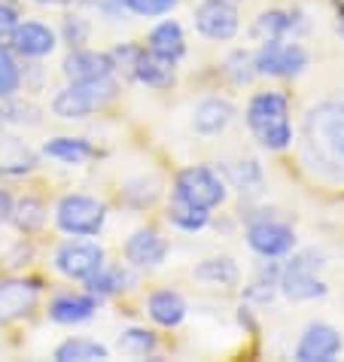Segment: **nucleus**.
I'll list each match as a JSON object with an SVG mask.
<instances>
[{"instance_id": "obj_19", "label": "nucleus", "mask_w": 344, "mask_h": 362, "mask_svg": "<svg viewBox=\"0 0 344 362\" xmlns=\"http://www.w3.org/2000/svg\"><path fill=\"white\" fill-rule=\"evenodd\" d=\"M149 52H156L165 62H180L186 55V37L177 22H161L149 31Z\"/></svg>"}, {"instance_id": "obj_8", "label": "nucleus", "mask_w": 344, "mask_h": 362, "mask_svg": "<svg viewBox=\"0 0 344 362\" xmlns=\"http://www.w3.org/2000/svg\"><path fill=\"white\" fill-rule=\"evenodd\" d=\"M195 28L207 40H231L241 28L238 6L231 0H201L195 9Z\"/></svg>"}, {"instance_id": "obj_32", "label": "nucleus", "mask_w": 344, "mask_h": 362, "mask_svg": "<svg viewBox=\"0 0 344 362\" xmlns=\"http://www.w3.org/2000/svg\"><path fill=\"white\" fill-rule=\"evenodd\" d=\"M292 28V18L287 16V13H265V16H259V22H256V37H265V40H277V37H283Z\"/></svg>"}, {"instance_id": "obj_24", "label": "nucleus", "mask_w": 344, "mask_h": 362, "mask_svg": "<svg viewBox=\"0 0 344 362\" xmlns=\"http://www.w3.org/2000/svg\"><path fill=\"white\" fill-rule=\"evenodd\" d=\"M229 180L235 183L241 195H259L265 189V177H262V168L256 158H244V162L229 165Z\"/></svg>"}, {"instance_id": "obj_33", "label": "nucleus", "mask_w": 344, "mask_h": 362, "mask_svg": "<svg viewBox=\"0 0 344 362\" xmlns=\"http://www.w3.org/2000/svg\"><path fill=\"white\" fill-rule=\"evenodd\" d=\"M177 6V0H128V9L134 16H165Z\"/></svg>"}, {"instance_id": "obj_6", "label": "nucleus", "mask_w": 344, "mask_h": 362, "mask_svg": "<svg viewBox=\"0 0 344 362\" xmlns=\"http://www.w3.org/2000/svg\"><path fill=\"white\" fill-rule=\"evenodd\" d=\"M174 198L186 201V204H192V207L214 210L226 201V186H222V180L210 168L195 165V168H186V170L177 174Z\"/></svg>"}, {"instance_id": "obj_7", "label": "nucleus", "mask_w": 344, "mask_h": 362, "mask_svg": "<svg viewBox=\"0 0 344 362\" xmlns=\"http://www.w3.org/2000/svg\"><path fill=\"white\" fill-rule=\"evenodd\" d=\"M308 67V52L299 43H283V40H265L262 49L253 55V70L265 76H299Z\"/></svg>"}, {"instance_id": "obj_18", "label": "nucleus", "mask_w": 344, "mask_h": 362, "mask_svg": "<svg viewBox=\"0 0 344 362\" xmlns=\"http://www.w3.org/2000/svg\"><path fill=\"white\" fill-rule=\"evenodd\" d=\"M235 119V107L229 104V100H222V98H207V100H201V104L195 107V132L198 134H219V132H226L229 122Z\"/></svg>"}, {"instance_id": "obj_3", "label": "nucleus", "mask_w": 344, "mask_h": 362, "mask_svg": "<svg viewBox=\"0 0 344 362\" xmlns=\"http://www.w3.org/2000/svg\"><path fill=\"white\" fill-rule=\"evenodd\" d=\"M119 92L113 74L92 79V83H70L64 92H58L52 100V113L62 119H86L92 110L104 107L107 100H113Z\"/></svg>"}, {"instance_id": "obj_17", "label": "nucleus", "mask_w": 344, "mask_h": 362, "mask_svg": "<svg viewBox=\"0 0 344 362\" xmlns=\"http://www.w3.org/2000/svg\"><path fill=\"white\" fill-rule=\"evenodd\" d=\"M37 168V153L18 137H0V174L22 177Z\"/></svg>"}, {"instance_id": "obj_1", "label": "nucleus", "mask_w": 344, "mask_h": 362, "mask_svg": "<svg viewBox=\"0 0 344 362\" xmlns=\"http://www.w3.org/2000/svg\"><path fill=\"white\" fill-rule=\"evenodd\" d=\"M305 158L326 180H344V100H326L305 116Z\"/></svg>"}, {"instance_id": "obj_39", "label": "nucleus", "mask_w": 344, "mask_h": 362, "mask_svg": "<svg viewBox=\"0 0 344 362\" xmlns=\"http://www.w3.org/2000/svg\"><path fill=\"white\" fill-rule=\"evenodd\" d=\"M338 34H341V37H344V25H341V28H338Z\"/></svg>"}, {"instance_id": "obj_16", "label": "nucleus", "mask_w": 344, "mask_h": 362, "mask_svg": "<svg viewBox=\"0 0 344 362\" xmlns=\"http://www.w3.org/2000/svg\"><path fill=\"white\" fill-rule=\"evenodd\" d=\"M131 76L140 79L144 86L168 88L174 83V62H165V58H159L156 52H149V49H140L134 58V67H131Z\"/></svg>"}, {"instance_id": "obj_21", "label": "nucleus", "mask_w": 344, "mask_h": 362, "mask_svg": "<svg viewBox=\"0 0 344 362\" xmlns=\"http://www.w3.org/2000/svg\"><path fill=\"white\" fill-rule=\"evenodd\" d=\"M149 317L156 320L159 326H180L186 317V301L180 293H174V289H159V293L149 296Z\"/></svg>"}, {"instance_id": "obj_13", "label": "nucleus", "mask_w": 344, "mask_h": 362, "mask_svg": "<svg viewBox=\"0 0 344 362\" xmlns=\"http://www.w3.org/2000/svg\"><path fill=\"white\" fill-rule=\"evenodd\" d=\"M64 76L70 83H92V79L101 76H110L116 70L113 58L107 52H88V49H74L67 58H64Z\"/></svg>"}, {"instance_id": "obj_12", "label": "nucleus", "mask_w": 344, "mask_h": 362, "mask_svg": "<svg viewBox=\"0 0 344 362\" xmlns=\"http://www.w3.org/2000/svg\"><path fill=\"white\" fill-rule=\"evenodd\" d=\"M40 298V286L34 280H4L0 284V323H13V320L31 314Z\"/></svg>"}, {"instance_id": "obj_30", "label": "nucleus", "mask_w": 344, "mask_h": 362, "mask_svg": "<svg viewBox=\"0 0 344 362\" xmlns=\"http://www.w3.org/2000/svg\"><path fill=\"white\" fill-rule=\"evenodd\" d=\"M18 86H22V70H18L13 52L0 46V98L16 95Z\"/></svg>"}, {"instance_id": "obj_23", "label": "nucleus", "mask_w": 344, "mask_h": 362, "mask_svg": "<svg viewBox=\"0 0 344 362\" xmlns=\"http://www.w3.org/2000/svg\"><path fill=\"white\" fill-rule=\"evenodd\" d=\"M107 356H110V350L92 338H70L64 344H58L55 350L58 362H92V359H107Z\"/></svg>"}, {"instance_id": "obj_31", "label": "nucleus", "mask_w": 344, "mask_h": 362, "mask_svg": "<svg viewBox=\"0 0 344 362\" xmlns=\"http://www.w3.org/2000/svg\"><path fill=\"white\" fill-rule=\"evenodd\" d=\"M277 277H280V271H277V265H268L262 274L253 280V284L247 286V298L250 301H259V305H268L271 298H275V286H277Z\"/></svg>"}, {"instance_id": "obj_27", "label": "nucleus", "mask_w": 344, "mask_h": 362, "mask_svg": "<svg viewBox=\"0 0 344 362\" xmlns=\"http://www.w3.org/2000/svg\"><path fill=\"white\" fill-rule=\"evenodd\" d=\"M122 284H125V274L119 268H98L95 274L86 280L88 296H95V298H107V296L119 293V289H125Z\"/></svg>"}, {"instance_id": "obj_15", "label": "nucleus", "mask_w": 344, "mask_h": 362, "mask_svg": "<svg viewBox=\"0 0 344 362\" xmlns=\"http://www.w3.org/2000/svg\"><path fill=\"white\" fill-rule=\"evenodd\" d=\"M13 49L25 58H43L55 49V31L43 22H25L16 25L13 31Z\"/></svg>"}, {"instance_id": "obj_5", "label": "nucleus", "mask_w": 344, "mask_h": 362, "mask_svg": "<svg viewBox=\"0 0 344 362\" xmlns=\"http://www.w3.org/2000/svg\"><path fill=\"white\" fill-rule=\"evenodd\" d=\"M107 219V207L104 201L88 198V195H64L55 207V223L67 235L76 238H92L104 228Z\"/></svg>"}, {"instance_id": "obj_29", "label": "nucleus", "mask_w": 344, "mask_h": 362, "mask_svg": "<svg viewBox=\"0 0 344 362\" xmlns=\"http://www.w3.org/2000/svg\"><path fill=\"white\" fill-rule=\"evenodd\" d=\"M119 350L131 354V356H147L156 350V335L147 329H128L119 335Z\"/></svg>"}, {"instance_id": "obj_35", "label": "nucleus", "mask_w": 344, "mask_h": 362, "mask_svg": "<svg viewBox=\"0 0 344 362\" xmlns=\"http://www.w3.org/2000/svg\"><path fill=\"white\" fill-rule=\"evenodd\" d=\"M16 25H18V13L9 4H0V40L4 37H13L16 31Z\"/></svg>"}, {"instance_id": "obj_36", "label": "nucleus", "mask_w": 344, "mask_h": 362, "mask_svg": "<svg viewBox=\"0 0 344 362\" xmlns=\"http://www.w3.org/2000/svg\"><path fill=\"white\" fill-rule=\"evenodd\" d=\"M104 13H107V18H122L125 13H131L128 9V0H104Z\"/></svg>"}, {"instance_id": "obj_34", "label": "nucleus", "mask_w": 344, "mask_h": 362, "mask_svg": "<svg viewBox=\"0 0 344 362\" xmlns=\"http://www.w3.org/2000/svg\"><path fill=\"white\" fill-rule=\"evenodd\" d=\"M86 37H88V25L83 22V18H64V40L70 46H79V43H86Z\"/></svg>"}, {"instance_id": "obj_4", "label": "nucleus", "mask_w": 344, "mask_h": 362, "mask_svg": "<svg viewBox=\"0 0 344 362\" xmlns=\"http://www.w3.org/2000/svg\"><path fill=\"white\" fill-rule=\"evenodd\" d=\"M323 265V256L320 253H299L292 256L287 268L280 271L277 277V286L280 293L287 296L289 301H311V298H323L326 296V284L317 277V268Z\"/></svg>"}, {"instance_id": "obj_11", "label": "nucleus", "mask_w": 344, "mask_h": 362, "mask_svg": "<svg viewBox=\"0 0 344 362\" xmlns=\"http://www.w3.org/2000/svg\"><path fill=\"white\" fill-rule=\"evenodd\" d=\"M247 244H250L253 253H259L265 259H280V256H287L289 250L296 247V235H292L289 226L262 219V223H253L247 228Z\"/></svg>"}, {"instance_id": "obj_9", "label": "nucleus", "mask_w": 344, "mask_h": 362, "mask_svg": "<svg viewBox=\"0 0 344 362\" xmlns=\"http://www.w3.org/2000/svg\"><path fill=\"white\" fill-rule=\"evenodd\" d=\"M55 268L70 280H88L98 268H104V250L88 240H70V244L58 247Z\"/></svg>"}, {"instance_id": "obj_20", "label": "nucleus", "mask_w": 344, "mask_h": 362, "mask_svg": "<svg viewBox=\"0 0 344 362\" xmlns=\"http://www.w3.org/2000/svg\"><path fill=\"white\" fill-rule=\"evenodd\" d=\"M95 308H98L95 296H58V298H52V305H49V317L64 326L86 323V320H92Z\"/></svg>"}, {"instance_id": "obj_25", "label": "nucleus", "mask_w": 344, "mask_h": 362, "mask_svg": "<svg viewBox=\"0 0 344 362\" xmlns=\"http://www.w3.org/2000/svg\"><path fill=\"white\" fill-rule=\"evenodd\" d=\"M195 280H207V284H219V286H235L238 284V265L229 256L219 259H207L195 268Z\"/></svg>"}, {"instance_id": "obj_28", "label": "nucleus", "mask_w": 344, "mask_h": 362, "mask_svg": "<svg viewBox=\"0 0 344 362\" xmlns=\"http://www.w3.org/2000/svg\"><path fill=\"white\" fill-rule=\"evenodd\" d=\"M9 219L22 231H34L46 223V207H43V201H37V198H22L18 204H13V216Z\"/></svg>"}, {"instance_id": "obj_37", "label": "nucleus", "mask_w": 344, "mask_h": 362, "mask_svg": "<svg viewBox=\"0 0 344 362\" xmlns=\"http://www.w3.org/2000/svg\"><path fill=\"white\" fill-rule=\"evenodd\" d=\"M9 216H13V198H9V192L0 189V226H4Z\"/></svg>"}, {"instance_id": "obj_2", "label": "nucleus", "mask_w": 344, "mask_h": 362, "mask_svg": "<svg viewBox=\"0 0 344 362\" xmlns=\"http://www.w3.org/2000/svg\"><path fill=\"white\" fill-rule=\"evenodd\" d=\"M247 125L265 149H287L292 144L289 100L277 92H259L247 104Z\"/></svg>"}, {"instance_id": "obj_22", "label": "nucleus", "mask_w": 344, "mask_h": 362, "mask_svg": "<svg viewBox=\"0 0 344 362\" xmlns=\"http://www.w3.org/2000/svg\"><path fill=\"white\" fill-rule=\"evenodd\" d=\"M43 153L49 158L64 162V165H83V162H88V158L95 156V146L88 144V140H83V137H55V140H49V144L43 146Z\"/></svg>"}, {"instance_id": "obj_14", "label": "nucleus", "mask_w": 344, "mask_h": 362, "mask_svg": "<svg viewBox=\"0 0 344 362\" xmlns=\"http://www.w3.org/2000/svg\"><path fill=\"white\" fill-rule=\"evenodd\" d=\"M168 256V240L153 228H140L125 240V259L137 268H156Z\"/></svg>"}, {"instance_id": "obj_26", "label": "nucleus", "mask_w": 344, "mask_h": 362, "mask_svg": "<svg viewBox=\"0 0 344 362\" xmlns=\"http://www.w3.org/2000/svg\"><path fill=\"white\" fill-rule=\"evenodd\" d=\"M168 219L177 228H183V231H201L207 226V219H210V210L192 207V204H186V201L174 198V204H171V210H168Z\"/></svg>"}, {"instance_id": "obj_38", "label": "nucleus", "mask_w": 344, "mask_h": 362, "mask_svg": "<svg viewBox=\"0 0 344 362\" xmlns=\"http://www.w3.org/2000/svg\"><path fill=\"white\" fill-rule=\"evenodd\" d=\"M37 4H49V6H67V4H74V0H37Z\"/></svg>"}, {"instance_id": "obj_10", "label": "nucleus", "mask_w": 344, "mask_h": 362, "mask_svg": "<svg viewBox=\"0 0 344 362\" xmlns=\"http://www.w3.org/2000/svg\"><path fill=\"white\" fill-rule=\"evenodd\" d=\"M341 354V335L329 323H311L296 347L299 362H332Z\"/></svg>"}]
</instances>
